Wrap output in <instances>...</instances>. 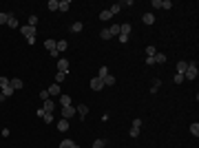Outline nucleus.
Wrapping results in <instances>:
<instances>
[{
	"label": "nucleus",
	"mask_w": 199,
	"mask_h": 148,
	"mask_svg": "<svg viewBox=\"0 0 199 148\" xmlns=\"http://www.w3.org/2000/svg\"><path fill=\"white\" fill-rule=\"evenodd\" d=\"M119 9H122V5H119V2H117V5H113V7H111V9H109V11H111V13H113V16H115V13H119Z\"/></svg>",
	"instance_id": "72a5a7b5"
},
{
	"label": "nucleus",
	"mask_w": 199,
	"mask_h": 148,
	"mask_svg": "<svg viewBox=\"0 0 199 148\" xmlns=\"http://www.w3.org/2000/svg\"><path fill=\"white\" fill-rule=\"evenodd\" d=\"M186 66H188V62H177V73H182V75H184Z\"/></svg>",
	"instance_id": "bb28decb"
},
{
	"label": "nucleus",
	"mask_w": 199,
	"mask_h": 148,
	"mask_svg": "<svg viewBox=\"0 0 199 148\" xmlns=\"http://www.w3.org/2000/svg\"><path fill=\"white\" fill-rule=\"evenodd\" d=\"M73 115H75V108L73 106H62V119H71Z\"/></svg>",
	"instance_id": "7ed1b4c3"
},
{
	"label": "nucleus",
	"mask_w": 199,
	"mask_h": 148,
	"mask_svg": "<svg viewBox=\"0 0 199 148\" xmlns=\"http://www.w3.org/2000/svg\"><path fill=\"white\" fill-rule=\"evenodd\" d=\"M2 100H5V97H2V95H0V102H2Z\"/></svg>",
	"instance_id": "c03bdc74"
},
{
	"label": "nucleus",
	"mask_w": 199,
	"mask_h": 148,
	"mask_svg": "<svg viewBox=\"0 0 199 148\" xmlns=\"http://www.w3.org/2000/svg\"><path fill=\"white\" fill-rule=\"evenodd\" d=\"M58 131H69V119H60L58 122Z\"/></svg>",
	"instance_id": "dca6fc26"
},
{
	"label": "nucleus",
	"mask_w": 199,
	"mask_h": 148,
	"mask_svg": "<svg viewBox=\"0 0 199 148\" xmlns=\"http://www.w3.org/2000/svg\"><path fill=\"white\" fill-rule=\"evenodd\" d=\"M46 91H49V95H60V84H51Z\"/></svg>",
	"instance_id": "4468645a"
},
{
	"label": "nucleus",
	"mask_w": 199,
	"mask_h": 148,
	"mask_svg": "<svg viewBox=\"0 0 199 148\" xmlns=\"http://www.w3.org/2000/svg\"><path fill=\"white\" fill-rule=\"evenodd\" d=\"M153 60H155V62H159V64H164V62H166V55H164V53H155V55H153Z\"/></svg>",
	"instance_id": "4be33fe9"
},
{
	"label": "nucleus",
	"mask_w": 199,
	"mask_h": 148,
	"mask_svg": "<svg viewBox=\"0 0 199 148\" xmlns=\"http://www.w3.org/2000/svg\"><path fill=\"white\" fill-rule=\"evenodd\" d=\"M155 53H157V49H155V46H146V58H153Z\"/></svg>",
	"instance_id": "5701e85b"
},
{
	"label": "nucleus",
	"mask_w": 199,
	"mask_h": 148,
	"mask_svg": "<svg viewBox=\"0 0 199 148\" xmlns=\"http://www.w3.org/2000/svg\"><path fill=\"white\" fill-rule=\"evenodd\" d=\"M151 5H153V7H157V9H162V0H153Z\"/></svg>",
	"instance_id": "ea45409f"
},
{
	"label": "nucleus",
	"mask_w": 199,
	"mask_h": 148,
	"mask_svg": "<svg viewBox=\"0 0 199 148\" xmlns=\"http://www.w3.org/2000/svg\"><path fill=\"white\" fill-rule=\"evenodd\" d=\"M42 111L53 115V111H56V104H53V100H44V104H42Z\"/></svg>",
	"instance_id": "39448f33"
},
{
	"label": "nucleus",
	"mask_w": 199,
	"mask_h": 148,
	"mask_svg": "<svg viewBox=\"0 0 199 148\" xmlns=\"http://www.w3.org/2000/svg\"><path fill=\"white\" fill-rule=\"evenodd\" d=\"M38 24V16H29V27H36Z\"/></svg>",
	"instance_id": "f704fd0d"
},
{
	"label": "nucleus",
	"mask_w": 199,
	"mask_h": 148,
	"mask_svg": "<svg viewBox=\"0 0 199 148\" xmlns=\"http://www.w3.org/2000/svg\"><path fill=\"white\" fill-rule=\"evenodd\" d=\"M9 86V78H0V91Z\"/></svg>",
	"instance_id": "7c9ffc66"
},
{
	"label": "nucleus",
	"mask_w": 199,
	"mask_h": 148,
	"mask_svg": "<svg viewBox=\"0 0 199 148\" xmlns=\"http://www.w3.org/2000/svg\"><path fill=\"white\" fill-rule=\"evenodd\" d=\"M82 29H84V24H82V22H73V24H71V31H73V33H80Z\"/></svg>",
	"instance_id": "ddd939ff"
},
{
	"label": "nucleus",
	"mask_w": 199,
	"mask_h": 148,
	"mask_svg": "<svg viewBox=\"0 0 199 148\" xmlns=\"http://www.w3.org/2000/svg\"><path fill=\"white\" fill-rule=\"evenodd\" d=\"M7 20H9V13H0V24H7Z\"/></svg>",
	"instance_id": "4c0bfd02"
},
{
	"label": "nucleus",
	"mask_w": 199,
	"mask_h": 148,
	"mask_svg": "<svg viewBox=\"0 0 199 148\" xmlns=\"http://www.w3.org/2000/svg\"><path fill=\"white\" fill-rule=\"evenodd\" d=\"M142 20H144V24H153V22H155V16H153V13H144Z\"/></svg>",
	"instance_id": "2eb2a0df"
},
{
	"label": "nucleus",
	"mask_w": 199,
	"mask_h": 148,
	"mask_svg": "<svg viewBox=\"0 0 199 148\" xmlns=\"http://www.w3.org/2000/svg\"><path fill=\"white\" fill-rule=\"evenodd\" d=\"M104 84H106V86H113V84H115V78H113V75H106V78H104Z\"/></svg>",
	"instance_id": "c756f323"
},
{
	"label": "nucleus",
	"mask_w": 199,
	"mask_h": 148,
	"mask_svg": "<svg viewBox=\"0 0 199 148\" xmlns=\"http://www.w3.org/2000/svg\"><path fill=\"white\" fill-rule=\"evenodd\" d=\"M58 2H60V0H49V9H51V11H58Z\"/></svg>",
	"instance_id": "393cba45"
},
{
	"label": "nucleus",
	"mask_w": 199,
	"mask_h": 148,
	"mask_svg": "<svg viewBox=\"0 0 199 148\" xmlns=\"http://www.w3.org/2000/svg\"><path fill=\"white\" fill-rule=\"evenodd\" d=\"M170 7H172L170 0H162V9H170Z\"/></svg>",
	"instance_id": "58836bf2"
},
{
	"label": "nucleus",
	"mask_w": 199,
	"mask_h": 148,
	"mask_svg": "<svg viewBox=\"0 0 199 148\" xmlns=\"http://www.w3.org/2000/svg\"><path fill=\"white\" fill-rule=\"evenodd\" d=\"M75 113H78V115H80V117H82V119H84V117H86V113H89V108H86V106H84V104H80V106H78V108H75Z\"/></svg>",
	"instance_id": "f8f14e48"
},
{
	"label": "nucleus",
	"mask_w": 199,
	"mask_h": 148,
	"mask_svg": "<svg viewBox=\"0 0 199 148\" xmlns=\"http://www.w3.org/2000/svg\"><path fill=\"white\" fill-rule=\"evenodd\" d=\"M9 86H11L13 91H20V88L24 86V82H22V80H18V78H9Z\"/></svg>",
	"instance_id": "20e7f679"
},
{
	"label": "nucleus",
	"mask_w": 199,
	"mask_h": 148,
	"mask_svg": "<svg viewBox=\"0 0 199 148\" xmlns=\"http://www.w3.org/2000/svg\"><path fill=\"white\" fill-rule=\"evenodd\" d=\"M49 97H51V95H49V91H40V100H42V102L49 100Z\"/></svg>",
	"instance_id": "e433bc0d"
},
{
	"label": "nucleus",
	"mask_w": 199,
	"mask_h": 148,
	"mask_svg": "<svg viewBox=\"0 0 199 148\" xmlns=\"http://www.w3.org/2000/svg\"><path fill=\"white\" fill-rule=\"evenodd\" d=\"M109 33H111L113 38H115V36H119V24H113V27L109 29Z\"/></svg>",
	"instance_id": "b1692460"
},
{
	"label": "nucleus",
	"mask_w": 199,
	"mask_h": 148,
	"mask_svg": "<svg viewBox=\"0 0 199 148\" xmlns=\"http://www.w3.org/2000/svg\"><path fill=\"white\" fill-rule=\"evenodd\" d=\"M69 60H64V58H60L58 60V71H62V73H69Z\"/></svg>",
	"instance_id": "423d86ee"
},
{
	"label": "nucleus",
	"mask_w": 199,
	"mask_h": 148,
	"mask_svg": "<svg viewBox=\"0 0 199 148\" xmlns=\"http://www.w3.org/2000/svg\"><path fill=\"white\" fill-rule=\"evenodd\" d=\"M69 9H71L69 0H60V2H58V11H69Z\"/></svg>",
	"instance_id": "1a4fd4ad"
},
{
	"label": "nucleus",
	"mask_w": 199,
	"mask_h": 148,
	"mask_svg": "<svg viewBox=\"0 0 199 148\" xmlns=\"http://www.w3.org/2000/svg\"><path fill=\"white\" fill-rule=\"evenodd\" d=\"M197 73H199L197 66H195V64H188L186 71H184V80H195V78H197Z\"/></svg>",
	"instance_id": "f03ea898"
},
{
	"label": "nucleus",
	"mask_w": 199,
	"mask_h": 148,
	"mask_svg": "<svg viewBox=\"0 0 199 148\" xmlns=\"http://www.w3.org/2000/svg\"><path fill=\"white\" fill-rule=\"evenodd\" d=\"M139 135V128H131V137H137Z\"/></svg>",
	"instance_id": "37998d69"
},
{
	"label": "nucleus",
	"mask_w": 199,
	"mask_h": 148,
	"mask_svg": "<svg viewBox=\"0 0 199 148\" xmlns=\"http://www.w3.org/2000/svg\"><path fill=\"white\" fill-rule=\"evenodd\" d=\"M142 126V119H133V128H139Z\"/></svg>",
	"instance_id": "a19ab883"
},
{
	"label": "nucleus",
	"mask_w": 199,
	"mask_h": 148,
	"mask_svg": "<svg viewBox=\"0 0 199 148\" xmlns=\"http://www.w3.org/2000/svg\"><path fill=\"white\" fill-rule=\"evenodd\" d=\"M60 106H71V97L69 95H62L60 97Z\"/></svg>",
	"instance_id": "aec40b11"
},
{
	"label": "nucleus",
	"mask_w": 199,
	"mask_h": 148,
	"mask_svg": "<svg viewBox=\"0 0 199 148\" xmlns=\"http://www.w3.org/2000/svg\"><path fill=\"white\" fill-rule=\"evenodd\" d=\"M7 27H11V29H18V20H16V16H13V13H9V20H7Z\"/></svg>",
	"instance_id": "9d476101"
},
{
	"label": "nucleus",
	"mask_w": 199,
	"mask_h": 148,
	"mask_svg": "<svg viewBox=\"0 0 199 148\" xmlns=\"http://www.w3.org/2000/svg\"><path fill=\"white\" fill-rule=\"evenodd\" d=\"M20 33L27 38V40H33V38H36V27H29V24H24V27H20Z\"/></svg>",
	"instance_id": "f257e3e1"
},
{
	"label": "nucleus",
	"mask_w": 199,
	"mask_h": 148,
	"mask_svg": "<svg viewBox=\"0 0 199 148\" xmlns=\"http://www.w3.org/2000/svg\"><path fill=\"white\" fill-rule=\"evenodd\" d=\"M102 86H104V80H102V78H93V80H91V88H93V91H100Z\"/></svg>",
	"instance_id": "0eeeda50"
},
{
	"label": "nucleus",
	"mask_w": 199,
	"mask_h": 148,
	"mask_svg": "<svg viewBox=\"0 0 199 148\" xmlns=\"http://www.w3.org/2000/svg\"><path fill=\"white\" fill-rule=\"evenodd\" d=\"M104 146H106L104 139H95V141H93V148H104Z\"/></svg>",
	"instance_id": "cd10ccee"
},
{
	"label": "nucleus",
	"mask_w": 199,
	"mask_h": 148,
	"mask_svg": "<svg viewBox=\"0 0 199 148\" xmlns=\"http://www.w3.org/2000/svg\"><path fill=\"white\" fill-rule=\"evenodd\" d=\"M117 40H119V42H129V36H122V33H119V36H117Z\"/></svg>",
	"instance_id": "79ce46f5"
},
{
	"label": "nucleus",
	"mask_w": 199,
	"mask_h": 148,
	"mask_svg": "<svg viewBox=\"0 0 199 148\" xmlns=\"http://www.w3.org/2000/svg\"><path fill=\"white\" fill-rule=\"evenodd\" d=\"M106 75H109V69H106V66H102V69H100V75H97V78H102V80H104Z\"/></svg>",
	"instance_id": "473e14b6"
},
{
	"label": "nucleus",
	"mask_w": 199,
	"mask_h": 148,
	"mask_svg": "<svg viewBox=\"0 0 199 148\" xmlns=\"http://www.w3.org/2000/svg\"><path fill=\"white\" fill-rule=\"evenodd\" d=\"M13 93H16V91H13L11 86H7V88H2V91H0V95H2V97H5V100H7V97H9V95H13Z\"/></svg>",
	"instance_id": "a211bd4d"
},
{
	"label": "nucleus",
	"mask_w": 199,
	"mask_h": 148,
	"mask_svg": "<svg viewBox=\"0 0 199 148\" xmlns=\"http://www.w3.org/2000/svg\"><path fill=\"white\" fill-rule=\"evenodd\" d=\"M44 46H46V51H49V53L56 51V40H46V42H44Z\"/></svg>",
	"instance_id": "f3484780"
},
{
	"label": "nucleus",
	"mask_w": 199,
	"mask_h": 148,
	"mask_svg": "<svg viewBox=\"0 0 199 148\" xmlns=\"http://www.w3.org/2000/svg\"><path fill=\"white\" fill-rule=\"evenodd\" d=\"M100 36H102V40H111V38H113V36L109 33V29H104V31H102V33H100Z\"/></svg>",
	"instance_id": "c9c22d12"
},
{
	"label": "nucleus",
	"mask_w": 199,
	"mask_h": 148,
	"mask_svg": "<svg viewBox=\"0 0 199 148\" xmlns=\"http://www.w3.org/2000/svg\"><path fill=\"white\" fill-rule=\"evenodd\" d=\"M64 80H66V73L58 71V73H56V84H60V82H64Z\"/></svg>",
	"instance_id": "6ab92c4d"
},
{
	"label": "nucleus",
	"mask_w": 199,
	"mask_h": 148,
	"mask_svg": "<svg viewBox=\"0 0 199 148\" xmlns=\"http://www.w3.org/2000/svg\"><path fill=\"white\" fill-rule=\"evenodd\" d=\"M60 148H80L75 141H71V139H64L62 144H60Z\"/></svg>",
	"instance_id": "9b49d317"
},
{
	"label": "nucleus",
	"mask_w": 199,
	"mask_h": 148,
	"mask_svg": "<svg viewBox=\"0 0 199 148\" xmlns=\"http://www.w3.org/2000/svg\"><path fill=\"white\" fill-rule=\"evenodd\" d=\"M111 18H113V13H111L109 9H106V11H102V13H100V20H104V22H106V20H111Z\"/></svg>",
	"instance_id": "412c9836"
},
{
	"label": "nucleus",
	"mask_w": 199,
	"mask_h": 148,
	"mask_svg": "<svg viewBox=\"0 0 199 148\" xmlns=\"http://www.w3.org/2000/svg\"><path fill=\"white\" fill-rule=\"evenodd\" d=\"M190 133H192L195 137L199 135V124H197V122H192V124H190Z\"/></svg>",
	"instance_id": "a878e982"
},
{
	"label": "nucleus",
	"mask_w": 199,
	"mask_h": 148,
	"mask_svg": "<svg viewBox=\"0 0 199 148\" xmlns=\"http://www.w3.org/2000/svg\"><path fill=\"white\" fill-rule=\"evenodd\" d=\"M42 122H44V124H51V122H53V115H51V113H44Z\"/></svg>",
	"instance_id": "c85d7f7f"
},
{
	"label": "nucleus",
	"mask_w": 199,
	"mask_h": 148,
	"mask_svg": "<svg viewBox=\"0 0 199 148\" xmlns=\"http://www.w3.org/2000/svg\"><path fill=\"white\" fill-rule=\"evenodd\" d=\"M66 46H69V44H66V40H58V42H56V51H58V53H62V51H66Z\"/></svg>",
	"instance_id": "6e6552de"
},
{
	"label": "nucleus",
	"mask_w": 199,
	"mask_h": 148,
	"mask_svg": "<svg viewBox=\"0 0 199 148\" xmlns=\"http://www.w3.org/2000/svg\"><path fill=\"white\" fill-rule=\"evenodd\" d=\"M172 82H175V84H182V82H184V75H182V73H175V78H172Z\"/></svg>",
	"instance_id": "2f4dec72"
}]
</instances>
